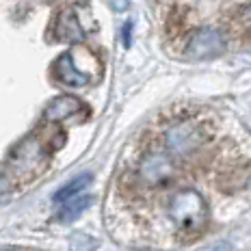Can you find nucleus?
Here are the masks:
<instances>
[{
	"label": "nucleus",
	"mask_w": 251,
	"mask_h": 251,
	"mask_svg": "<svg viewBox=\"0 0 251 251\" xmlns=\"http://www.w3.org/2000/svg\"><path fill=\"white\" fill-rule=\"evenodd\" d=\"M214 137L212 128L206 117L201 115H182L165 128L163 141L165 150L171 156H193L203 150Z\"/></svg>",
	"instance_id": "obj_1"
},
{
	"label": "nucleus",
	"mask_w": 251,
	"mask_h": 251,
	"mask_svg": "<svg viewBox=\"0 0 251 251\" xmlns=\"http://www.w3.org/2000/svg\"><path fill=\"white\" fill-rule=\"evenodd\" d=\"M174 226L180 229L182 236H200L208 223V206L201 193L195 188H180L171 195L167 206Z\"/></svg>",
	"instance_id": "obj_2"
},
{
	"label": "nucleus",
	"mask_w": 251,
	"mask_h": 251,
	"mask_svg": "<svg viewBox=\"0 0 251 251\" xmlns=\"http://www.w3.org/2000/svg\"><path fill=\"white\" fill-rule=\"evenodd\" d=\"M176 176V158L165 148H151L139 158L137 180L145 188H165L174 184Z\"/></svg>",
	"instance_id": "obj_3"
},
{
	"label": "nucleus",
	"mask_w": 251,
	"mask_h": 251,
	"mask_svg": "<svg viewBox=\"0 0 251 251\" xmlns=\"http://www.w3.org/2000/svg\"><path fill=\"white\" fill-rule=\"evenodd\" d=\"M223 50V37L214 28H197L186 41V52L193 59H210Z\"/></svg>",
	"instance_id": "obj_4"
},
{
	"label": "nucleus",
	"mask_w": 251,
	"mask_h": 251,
	"mask_svg": "<svg viewBox=\"0 0 251 251\" xmlns=\"http://www.w3.org/2000/svg\"><path fill=\"white\" fill-rule=\"evenodd\" d=\"M44 158V150H41L37 139H26L11 154V163L18 167L20 171H30L33 167H37Z\"/></svg>",
	"instance_id": "obj_5"
},
{
	"label": "nucleus",
	"mask_w": 251,
	"mask_h": 251,
	"mask_svg": "<svg viewBox=\"0 0 251 251\" xmlns=\"http://www.w3.org/2000/svg\"><path fill=\"white\" fill-rule=\"evenodd\" d=\"M52 76H54L56 82L61 85H67V87H85L87 82H91L89 78L82 74L80 70L74 65V61L70 59V54H61L54 63V70H52Z\"/></svg>",
	"instance_id": "obj_6"
},
{
	"label": "nucleus",
	"mask_w": 251,
	"mask_h": 251,
	"mask_svg": "<svg viewBox=\"0 0 251 251\" xmlns=\"http://www.w3.org/2000/svg\"><path fill=\"white\" fill-rule=\"evenodd\" d=\"M82 111V102L74 96H61L54 98L44 111V117L48 122H63L67 117H74L76 113Z\"/></svg>",
	"instance_id": "obj_7"
},
{
	"label": "nucleus",
	"mask_w": 251,
	"mask_h": 251,
	"mask_svg": "<svg viewBox=\"0 0 251 251\" xmlns=\"http://www.w3.org/2000/svg\"><path fill=\"white\" fill-rule=\"evenodd\" d=\"M54 33L61 41H80L82 39V28L78 22L76 13L72 9H63L54 22Z\"/></svg>",
	"instance_id": "obj_8"
},
{
	"label": "nucleus",
	"mask_w": 251,
	"mask_h": 251,
	"mask_svg": "<svg viewBox=\"0 0 251 251\" xmlns=\"http://www.w3.org/2000/svg\"><path fill=\"white\" fill-rule=\"evenodd\" d=\"M89 201H91V197H89V195H76V197H72V200L63 201L61 208H59V212H56V221H61V223L76 221V219L87 210Z\"/></svg>",
	"instance_id": "obj_9"
},
{
	"label": "nucleus",
	"mask_w": 251,
	"mask_h": 251,
	"mask_svg": "<svg viewBox=\"0 0 251 251\" xmlns=\"http://www.w3.org/2000/svg\"><path fill=\"white\" fill-rule=\"evenodd\" d=\"M89 182H91V174H80V176H76L74 180H70L65 186H61L59 191L54 193V201H67V200H72V197H76V195H82V191L89 186Z\"/></svg>",
	"instance_id": "obj_10"
},
{
	"label": "nucleus",
	"mask_w": 251,
	"mask_h": 251,
	"mask_svg": "<svg viewBox=\"0 0 251 251\" xmlns=\"http://www.w3.org/2000/svg\"><path fill=\"white\" fill-rule=\"evenodd\" d=\"M232 33L238 37H251V4H243L232 18Z\"/></svg>",
	"instance_id": "obj_11"
},
{
	"label": "nucleus",
	"mask_w": 251,
	"mask_h": 251,
	"mask_svg": "<svg viewBox=\"0 0 251 251\" xmlns=\"http://www.w3.org/2000/svg\"><path fill=\"white\" fill-rule=\"evenodd\" d=\"M96 249L98 243L91 236H85V234H78L70 243V251H96Z\"/></svg>",
	"instance_id": "obj_12"
},
{
	"label": "nucleus",
	"mask_w": 251,
	"mask_h": 251,
	"mask_svg": "<svg viewBox=\"0 0 251 251\" xmlns=\"http://www.w3.org/2000/svg\"><path fill=\"white\" fill-rule=\"evenodd\" d=\"M9 188H11V182H9L4 176H0V195H4Z\"/></svg>",
	"instance_id": "obj_13"
},
{
	"label": "nucleus",
	"mask_w": 251,
	"mask_h": 251,
	"mask_svg": "<svg viewBox=\"0 0 251 251\" xmlns=\"http://www.w3.org/2000/svg\"><path fill=\"white\" fill-rule=\"evenodd\" d=\"M111 7L117 9V11H124L128 7V0H111Z\"/></svg>",
	"instance_id": "obj_14"
},
{
	"label": "nucleus",
	"mask_w": 251,
	"mask_h": 251,
	"mask_svg": "<svg viewBox=\"0 0 251 251\" xmlns=\"http://www.w3.org/2000/svg\"><path fill=\"white\" fill-rule=\"evenodd\" d=\"M130 28H132V24H126L124 26V41H126V46H130Z\"/></svg>",
	"instance_id": "obj_15"
}]
</instances>
